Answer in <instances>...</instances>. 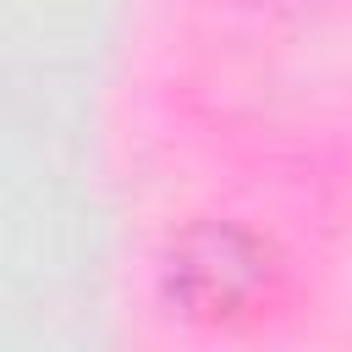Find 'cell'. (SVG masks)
Here are the masks:
<instances>
[{
	"mask_svg": "<svg viewBox=\"0 0 352 352\" xmlns=\"http://www.w3.org/2000/svg\"><path fill=\"white\" fill-rule=\"evenodd\" d=\"M280 280L275 248L242 220H192L165 242L160 292L192 324H242Z\"/></svg>",
	"mask_w": 352,
	"mask_h": 352,
	"instance_id": "1",
	"label": "cell"
},
{
	"mask_svg": "<svg viewBox=\"0 0 352 352\" xmlns=\"http://www.w3.org/2000/svg\"><path fill=\"white\" fill-rule=\"evenodd\" d=\"M253 6H264V0H253Z\"/></svg>",
	"mask_w": 352,
	"mask_h": 352,
	"instance_id": "2",
	"label": "cell"
}]
</instances>
